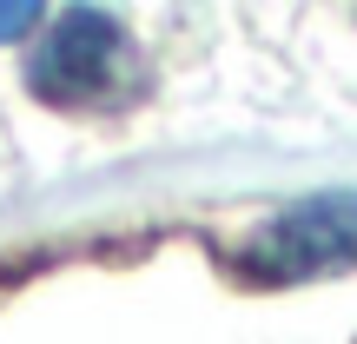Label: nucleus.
I'll list each match as a JSON object with an SVG mask.
<instances>
[{
	"mask_svg": "<svg viewBox=\"0 0 357 344\" xmlns=\"http://www.w3.org/2000/svg\"><path fill=\"white\" fill-rule=\"evenodd\" d=\"M245 271L258 285H305L357 271V192H311L245 239Z\"/></svg>",
	"mask_w": 357,
	"mask_h": 344,
	"instance_id": "obj_1",
	"label": "nucleus"
},
{
	"mask_svg": "<svg viewBox=\"0 0 357 344\" xmlns=\"http://www.w3.org/2000/svg\"><path fill=\"white\" fill-rule=\"evenodd\" d=\"M132 66V47H126V27L100 7H66L53 20V33L40 40L33 53V93L53 106H93L126 80Z\"/></svg>",
	"mask_w": 357,
	"mask_h": 344,
	"instance_id": "obj_2",
	"label": "nucleus"
},
{
	"mask_svg": "<svg viewBox=\"0 0 357 344\" xmlns=\"http://www.w3.org/2000/svg\"><path fill=\"white\" fill-rule=\"evenodd\" d=\"M40 20V7H26V0H7L0 7V40H13V33H26V27Z\"/></svg>",
	"mask_w": 357,
	"mask_h": 344,
	"instance_id": "obj_3",
	"label": "nucleus"
}]
</instances>
